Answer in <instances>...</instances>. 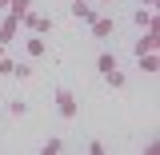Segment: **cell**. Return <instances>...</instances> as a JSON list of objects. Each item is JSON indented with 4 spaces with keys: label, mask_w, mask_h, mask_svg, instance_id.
<instances>
[{
    "label": "cell",
    "mask_w": 160,
    "mask_h": 155,
    "mask_svg": "<svg viewBox=\"0 0 160 155\" xmlns=\"http://www.w3.org/2000/svg\"><path fill=\"white\" fill-rule=\"evenodd\" d=\"M96 68H100V76H104V72H112V68H120V60H116V52H100V60H96Z\"/></svg>",
    "instance_id": "30bf717a"
},
{
    "label": "cell",
    "mask_w": 160,
    "mask_h": 155,
    "mask_svg": "<svg viewBox=\"0 0 160 155\" xmlns=\"http://www.w3.org/2000/svg\"><path fill=\"white\" fill-rule=\"evenodd\" d=\"M56 112H60V119H76L80 116V99L68 92V88H60L56 92Z\"/></svg>",
    "instance_id": "7a4b0ae2"
},
{
    "label": "cell",
    "mask_w": 160,
    "mask_h": 155,
    "mask_svg": "<svg viewBox=\"0 0 160 155\" xmlns=\"http://www.w3.org/2000/svg\"><path fill=\"white\" fill-rule=\"evenodd\" d=\"M136 64H140V72H144V76H156V72H160V56H156V52L136 56Z\"/></svg>",
    "instance_id": "ba28073f"
},
{
    "label": "cell",
    "mask_w": 160,
    "mask_h": 155,
    "mask_svg": "<svg viewBox=\"0 0 160 155\" xmlns=\"http://www.w3.org/2000/svg\"><path fill=\"white\" fill-rule=\"evenodd\" d=\"M12 76H16V80H32V68H28V64H16Z\"/></svg>",
    "instance_id": "9a60e30c"
},
{
    "label": "cell",
    "mask_w": 160,
    "mask_h": 155,
    "mask_svg": "<svg viewBox=\"0 0 160 155\" xmlns=\"http://www.w3.org/2000/svg\"><path fill=\"white\" fill-rule=\"evenodd\" d=\"M0 8H8V0H0Z\"/></svg>",
    "instance_id": "ac0fdd59"
},
{
    "label": "cell",
    "mask_w": 160,
    "mask_h": 155,
    "mask_svg": "<svg viewBox=\"0 0 160 155\" xmlns=\"http://www.w3.org/2000/svg\"><path fill=\"white\" fill-rule=\"evenodd\" d=\"M156 48H160V28H148V32H144V36L132 44V52H136V56H144V52H156Z\"/></svg>",
    "instance_id": "277c9868"
},
{
    "label": "cell",
    "mask_w": 160,
    "mask_h": 155,
    "mask_svg": "<svg viewBox=\"0 0 160 155\" xmlns=\"http://www.w3.org/2000/svg\"><path fill=\"white\" fill-rule=\"evenodd\" d=\"M0 56H4V44H0Z\"/></svg>",
    "instance_id": "d6986e66"
},
{
    "label": "cell",
    "mask_w": 160,
    "mask_h": 155,
    "mask_svg": "<svg viewBox=\"0 0 160 155\" xmlns=\"http://www.w3.org/2000/svg\"><path fill=\"white\" fill-rule=\"evenodd\" d=\"M92 4H96V8H104V4H112V0H92Z\"/></svg>",
    "instance_id": "e0dca14e"
},
{
    "label": "cell",
    "mask_w": 160,
    "mask_h": 155,
    "mask_svg": "<svg viewBox=\"0 0 160 155\" xmlns=\"http://www.w3.org/2000/svg\"><path fill=\"white\" fill-rule=\"evenodd\" d=\"M104 84H108L112 92H120V88H124V72H120V68H112V72H104Z\"/></svg>",
    "instance_id": "8fae6325"
},
{
    "label": "cell",
    "mask_w": 160,
    "mask_h": 155,
    "mask_svg": "<svg viewBox=\"0 0 160 155\" xmlns=\"http://www.w3.org/2000/svg\"><path fill=\"white\" fill-rule=\"evenodd\" d=\"M68 12H72V20H80V24H92V20L100 16V8L92 4V0H72Z\"/></svg>",
    "instance_id": "3957f363"
},
{
    "label": "cell",
    "mask_w": 160,
    "mask_h": 155,
    "mask_svg": "<svg viewBox=\"0 0 160 155\" xmlns=\"http://www.w3.org/2000/svg\"><path fill=\"white\" fill-rule=\"evenodd\" d=\"M60 151H64V139H60V135L44 139V147H40V155H60Z\"/></svg>",
    "instance_id": "7c38bea8"
},
{
    "label": "cell",
    "mask_w": 160,
    "mask_h": 155,
    "mask_svg": "<svg viewBox=\"0 0 160 155\" xmlns=\"http://www.w3.org/2000/svg\"><path fill=\"white\" fill-rule=\"evenodd\" d=\"M28 8H32V0H8V8H4V12H12V16H24V12H28Z\"/></svg>",
    "instance_id": "4fadbf2b"
},
{
    "label": "cell",
    "mask_w": 160,
    "mask_h": 155,
    "mask_svg": "<svg viewBox=\"0 0 160 155\" xmlns=\"http://www.w3.org/2000/svg\"><path fill=\"white\" fill-rule=\"evenodd\" d=\"M156 4H160V0H140V8H156Z\"/></svg>",
    "instance_id": "2e32d148"
},
{
    "label": "cell",
    "mask_w": 160,
    "mask_h": 155,
    "mask_svg": "<svg viewBox=\"0 0 160 155\" xmlns=\"http://www.w3.org/2000/svg\"><path fill=\"white\" fill-rule=\"evenodd\" d=\"M88 28H92V40H108V36H112V28H116V24H112V16H104V12H100V16L92 20Z\"/></svg>",
    "instance_id": "8992f818"
},
{
    "label": "cell",
    "mask_w": 160,
    "mask_h": 155,
    "mask_svg": "<svg viewBox=\"0 0 160 155\" xmlns=\"http://www.w3.org/2000/svg\"><path fill=\"white\" fill-rule=\"evenodd\" d=\"M24 52H28L32 60H36V56H44V52H48V44H44V36H36V32H32V36L24 40Z\"/></svg>",
    "instance_id": "9c48e42d"
},
{
    "label": "cell",
    "mask_w": 160,
    "mask_h": 155,
    "mask_svg": "<svg viewBox=\"0 0 160 155\" xmlns=\"http://www.w3.org/2000/svg\"><path fill=\"white\" fill-rule=\"evenodd\" d=\"M8 112H12V116H28V103H24V99H8Z\"/></svg>",
    "instance_id": "5bb4252c"
},
{
    "label": "cell",
    "mask_w": 160,
    "mask_h": 155,
    "mask_svg": "<svg viewBox=\"0 0 160 155\" xmlns=\"http://www.w3.org/2000/svg\"><path fill=\"white\" fill-rule=\"evenodd\" d=\"M132 20H136V28H140V32L160 28V24H156V8H136V16H132Z\"/></svg>",
    "instance_id": "52a82bcc"
},
{
    "label": "cell",
    "mask_w": 160,
    "mask_h": 155,
    "mask_svg": "<svg viewBox=\"0 0 160 155\" xmlns=\"http://www.w3.org/2000/svg\"><path fill=\"white\" fill-rule=\"evenodd\" d=\"M16 32H20V20L12 16V12H4V20H0V44L8 48V44L16 40Z\"/></svg>",
    "instance_id": "5b68a950"
},
{
    "label": "cell",
    "mask_w": 160,
    "mask_h": 155,
    "mask_svg": "<svg viewBox=\"0 0 160 155\" xmlns=\"http://www.w3.org/2000/svg\"><path fill=\"white\" fill-rule=\"evenodd\" d=\"M20 28H24V32H36V36H48V32H52V16H44V12H36V8H28V12L20 16Z\"/></svg>",
    "instance_id": "6da1fadb"
}]
</instances>
